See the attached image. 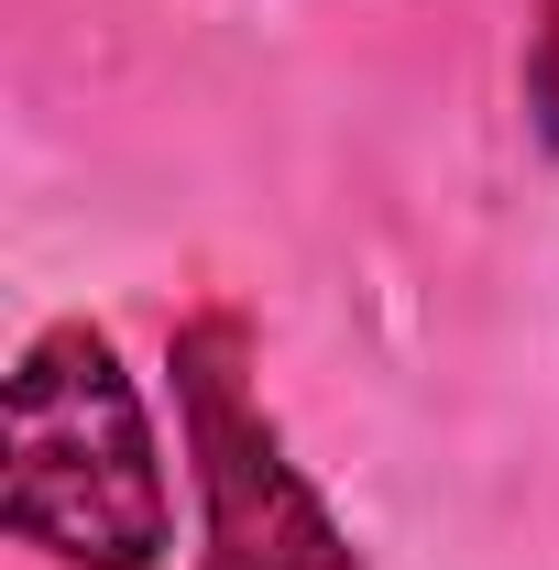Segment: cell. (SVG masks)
<instances>
[{"instance_id": "6da1fadb", "label": "cell", "mask_w": 559, "mask_h": 570, "mask_svg": "<svg viewBox=\"0 0 559 570\" xmlns=\"http://www.w3.org/2000/svg\"><path fill=\"white\" fill-rule=\"evenodd\" d=\"M11 527L67 570H154L165 549V461L88 318H56L11 373Z\"/></svg>"}, {"instance_id": "7a4b0ae2", "label": "cell", "mask_w": 559, "mask_h": 570, "mask_svg": "<svg viewBox=\"0 0 559 570\" xmlns=\"http://www.w3.org/2000/svg\"><path fill=\"white\" fill-rule=\"evenodd\" d=\"M242 362H253L242 307H198L176 330V395H187V450H198V494H209V570H362L341 515L285 461L275 417L242 395Z\"/></svg>"}, {"instance_id": "3957f363", "label": "cell", "mask_w": 559, "mask_h": 570, "mask_svg": "<svg viewBox=\"0 0 559 570\" xmlns=\"http://www.w3.org/2000/svg\"><path fill=\"white\" fill-rule=\"evenodd\" d=\"M527 110H538V132L559 142V0L538 11V56H527Z\"/></svg>"}]
</instances>
